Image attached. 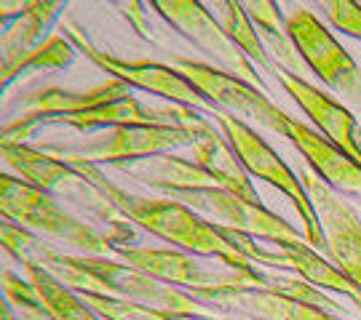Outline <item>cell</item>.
Instances as JSON below:
<instances>
[{
    "label": "cell",
    "mask_w": 361,
    "mask_h": 320,
    "mask_svg": "<svg viewBox=\"0 0 361 320\" xmlns=\"http://www.w3.org/2000/svg\"><path fill=\"white\" fill-rule=\"evenodd\" d=\"M150 6L180 32L182 38L190 40L201 53H207L209 62L217 64V70L241 77V80L268 94L262 75L252 67V62L244 53L238 51V46L225 35L222 25L207 11L204 3H198V0H153Z\"/></svg>",
    "instance_id": "7c38bea8"
},
{
    "label": "cell",
    "mask_w": 361,
    "mask_h": 320,
    "mask_svg": "<svg viewBox=\"0 0 361 320\" xmlns=\"http://www.w3.org/2000/svg\"><path fill=\"white\" fill-rule=\"evenodd\" d=\"M3 296L13 305V309L19 312L22 320H54L49 315V309L43 307L40 296L35 294L32 283L19 278L13 269H3Z\"/></svg>",
    "instance_id": "4316f807"
},
{
    "label": "cell",
    "mask_w": 361,
    "mask_h": 320,
    "mask_svg": "<svg viewBox=\"0 0 361 320\" xmlns=\"http://www.w3.org/2000/svg\"><path fill=\"white\" fill-rule=\"evenodd\" d=\"M70 166H75L86 179L94 181L126 214L131 224H137L145 232L166 241L169 245L180 248L185 254L219 259V264H228V267L241 269V272H252L255 267H259L225 238L222 227L212 224L207 217H201L198 211L188 208L185 203H177L166 195L164 198L134 195V192L113 184L99 171V166H91V163H70Z\"/></svg>",
    "instance_id": "6da1fadb"
},
{
    "label": "cell",
    "mask_w": 361,
    "mask_h": 320,
    "mask_svg": "<svg viewBox=\"0 0 361 320\" xmlns=\"http://www.w3.org/2000/svg\"><path fill=\"white\" fill-rule=\"evenodd\" d=\"M322 8L337 32H345L350 38L361 40V3H356V0H326V3H322Z\"/></svg>",
    "instance_id": "83f0119b"
},
{
    "label": "cell",
    "mask_w": 361,
    "mask_h": 320,
    "mask_svg": "<svg viewBox=\"0 0 361 320\" xmlns=\"http://www.w3.org/2000/svg\"><path fill=\"white\" fill-rule=\"evenodd\" d=\"M217 8V22L222 25L225 35L238 46V51L244 53L249 62L259 64L265 72H276V64L268 56L262 40H259L257 27L252 25L249 13L244 11V3H235V0H217L214 3Z\"/></svg>",
    "instance_id": "d4e9b609"
},
{
    "label": "cell",
    "mask_w": 361,
    "mask_h": 320,
    "mask_svg": "<svg viewBox=\"0 0 361 320\" xmlns=\"http://www.w3.org/2000/svg\"><path fill=\"white\" fill-rule=\"evenodd\" d=\"M195 320H241V318H222V315H198Z\"/></svg>",
    "instance_id": "1f68e13d"
},
{
    "label": "cell",
    "mask_w": 361,
    "mask_h": 320,
    "mask_svg": "<svg viewBox=\"0 0 361 320\" xmlns=\"http://www.w3.org/2000/svg\"><path fill=\"white\" fill-rule=\"evenodd\" d=\"M166 198L185 203L198 211L209 222H217L219 227L241 232L249 238H262L271 243H308L300 232L286 222L276 217L262 203H252L241 195L222 190V187H204V190H177L166 192Z\"/></svg>",
    "instance_id": "30bf717a"
},
{
    "label": "cell",
    "mask_w": 361,
    "mask_h": 320,
    "mask_svg": "<svg viewBox=\"0 0 361 320\" xmlns=\"http://www.w3.org/2000/svg\"><path fill=\"white\" fill-rule=\"evenodd\" d=\"M113 171L145 184L166 192L177 190H204V187H217V181L209 177L195 160H185L177 155H153V158H137V160H123L113 163Z\"/></svg>",
    "instance_id": "7402d4cb"
},
{
    "label": "cell",
    "mask_w": 361,
    "mask_h": 320,
    "mask_svg": "<svg viewBox=\"0 0 361 320\" xmlns=\"http://www.w3.org/2000/svg\"><path fill=\"white\" fill-rule=\"evenodd\" d=\"M123 96H131V86H126L118 77H107L104 83L86 91H67L56 86H43L30 94H22L13 104L11 117L3 123V141L8 144H27L38 134L40 128L49 126V120L65 115L89 113L102 104L118 102Z\"/></svg>",
    "instance_id": "52a82bcc"
},
{
    "label": "cell",
    "mask_w": 361,
    "mask_h": 320,
    "mask_svg": "<svg viewBox=\"0 0 361 320\" xmlns=\"http://www.w3.org/2000/svg\"><path fill=\"white\" fill-rule=\"evenodd\" d=\"M353 305H356V307H359V312H361V299H356V302H353Z\"/></svg>",
    "instance_id": "d6a6232c"
},
{
    "label": "cell",
    "mask_w": 361,
    "mask_h": 320,
    "mask_svg": "<svg viewBox=\"0 0 361 320\" xmlns=\"http://www.w3.org/2000/svg\"><path fill=\"white\" fill-rule=\"evenodd\" d=\"M22 267L27 272V281L32 283L35 294L40 296L43 307L49 309L54 320H102L83 302V296L62 281H56L51 272H46L38 264H22Z\"/></svg>",
    "instance_id": "cb8c5ba5"
},
{
    "label": "cell",
    "mask_w": 361,
    "mask_h": 320,
    "mask_svg": "<svg viewBox=\"0 0 361 320\" xmlns=\"http://www.w3.org/2000/svg\"><path fill=\"white\" fill-rule=\"evenodd\" d=\"M185 128L193 134V144H190L193 160L217 181V187L233 192V195H241L252 203H262L255 184H252V177L246 174L235 150L228 144L225 134L219 128L212 126L198 110H190Z\"/></svg>",
    "instance_id": "ac0fdd59"
},
{
    "label": "cell",
    "mask_w": 361,
    "mask_h": 320,
    "mask_svg": "<svg viewBox=\"0 0 361 320\" xmlns=\"http://www.w3.org/2000/svg\"><path fill=\"white\" fill-rule=\"evenodd\" d=\"M286 32L295 40L310 75H316L340 96L359 104L361 110V70L337 38L322 25L310 8H295L286 16Z\"/></svg>",
    "instance_id": "8fae6325"
},
{
    "label": "cell",
    "mask_w": 361,
    "mask_h": 320,
    "mask_svg": "<svg viewBox=\"0 0 361 320\" xmlns=\"http://www.w3.org/2000/svg\"><path fill=\"white\" fill-rule=\"evenodd\" d=\"M169 64L201 91V96L214 107V113L225 110V115H233L238 120L249 117L252 123L268 128V131L284 136V139L289 136V120L292 117L286 115L281 107H276L268 99V94L259 91L257 86L222 72L214 64L193 62V59H185V56H171Z\"/></svg>",
    "instance_id": "8992f818"
},
{
    "label": "cell",
    "mask_w": 361,
    "mask_h": 320,
    "mask_svg": "<svg viewBox=\"0 0 361 320\" xmlns=\"http://www.w3.org/2000/svg\"><path fill=\"white\" fill-rule=\"evenodd\" d=\"M204 302L212 315L241 320H340L332 312L310 307L305 302L276 294L271 288L255 286H222V288H195L188 291Z\"/></svg>",
    "instance_id": "2e32d148"
},
{
    "label": "cell",
    "mask_w": 361,
    "mask_h": 320,
    "mask_svg": "<svg viewBox=\"0 0 361 320\" xmlns=\"http://www.w3.org/2000/svg\"><path fill=\"white\" fill-rule=\"evenodd\" d=\"M214 123L217 128L225 134V139L231 144L241 166L246 168L249 177L255 179L268 181L271 187L281 190L292 200V205L297 208V214L302 219V227H305V241H308L313 248H324V230L322 222H319V214L310 203V195L305 190V184L300 177H295V171L286 166L284 160L279 158V153H273L271 144L259 136L257 131H252V126H246L244 120L233 115H225V113H214Z\"/></svg>",
    "instance_id": "5b68a950"
},
{
    "label": "cell",
    "mask_w": 361,
    "mask_h": 320,
    "mask_svg": "<svg viewBox=\"0 0 361 320\" xmlns=\"http://www.w3.org/2000/svg\"><path fill=\"white\" fill-rule=\"evenodd\" d=\"M0 320H19L16 318V309H13V305L3 296V305H0Z\"/></svg>",
    "instance_id": "4dcf8cb0"
},
{
    "label": "cell",
    "mask_w": 361,
    "mask_h": 320,
    "mask_svg": "<svg viewBox=\"0 0 361 320\" xmlns=\"http://www.w3.org/2000/svg\"><path fill=\"white\" fill-rule=\"evenodd\" d=\"M80 259H83V267L102 283L104 296H118V299L140 302V305L166 309V312H174V315H212V309L204 302H198L193 294H188L182 288H174L169 283L155 281L153 275L131 267L126 262H116V259H107V256L83 254H80Z\"/></svg>",
    "instance_id": "5bb4252c"
},
{
    "label": "cell",
    "mask_w": 361,
    "mask_h": 320,
    "mask_svg": "<svg viewBox=\"0 0 361 320\" xmlns=\"http://www.w3.org/2000/svg\"><path fill=\"white\" fill-rule=\"evenodd\" d=\"M67 3L62 0H30L19 19L3 25V38H0V86L8 89L16 77V67L22 64L30 51H35L46 40L49 27L59 19Z\"/></svg>",
    "instance_id": "ffe728a7"
},
{
    "label": "cell",
    "mask_w": 361,
    "mask_h": 320,
    "mask_svg": "<svg viewBox=\"0 0 361 320\" xmlns=\"http://www.w3.org/2000/svg\"><path fill=\"white\" fill-rule=\"evenodd\" d=\"M310 195V203L319 214L324 230V251L345 278L361 291V217L356 208L345 203L313 168L300 174Z\"/></svg>",
    "instance_id": "4fadbf2b"
},
{
    "label": "cell",
    "mask_w": 361,
    "mask_h": 320,
    "mask_svg": "<svg viewBox=\"0 0 361 320\" xmlns=\"http://www.w3.org/2000/svg\"><path fill=\"white\" fill-rule=\"evenodd\" d=\"M276 77L284 86L286 94L300 104V110L310 117V123L316 126V131L324 139L335 144L340 153H345L361 166V131L356 115L348 107H343L332 96H326L324 91L316 89L313 83L292 75L286 70H276Z\"/></svg>",
    "instance_id": "e0dca14e"
},
{
    "label": "cell",
    "mask_w": 361,
    "mask_h": 320,
    "mask_svg": "<svg viewBox=\"0 0 361 320\" xmlns=\"http://www.w3.org/2000/svg\"><path fill=\"white\" fill-rule=\"evenodd\" d=\"M286 139L295 144L300 155L308 160V168L316 171V177H322L335 192H345L350 198L361 200V166L340 153L335 144L324 139L316 128L305 126L302 120H289V136Z\"/></svg>",
    "instance_id": "44dd1931"
},
{
    "label": "cell",
    "mask_w": 361,
    "mask_h": 320,
    "mask_svg": "<svg viewBox=\"0 0 361 320\" xmlns=\"http://www.w3.org/2000/svg\"><path fill=\"white\" fill-rule=\"evenodd\" d=\"M116 256L131 267L153 275L155 281L169 286H182L188 291L195 288H222V286H255L265 288V269L255 267L252 272H241L228 264H204L193 254H185L180 248H147V245H121Z\"/></svg>",
    "instance_id": "ba28073f"
},
{
    "label": "cell",
    "mask_w": 361,
    "mask_h": 320,
    "mask_svg": "<svg viewBox=\"0 0 361 320\" xmlns=\"http://www.w3.org/2000/svg\"><path fill=\"white\" fill-rule=\"evenodd\" d=\"M193 134L185 126H113L94 131L78 141H38L35 150L65 163L113 166L137 158L169 155L180 147H190Z\"/></svg>",
    "instance_id": "277c9868"
},
{
    "label": "cell",
    "mask_w": 361,
    "mask_h": 320,
    "mask_svg": "<svg viewBox=\"0 0 361 320\" xmlns=\"http://www.w3.org/2000/svg\"><path fill=\"white\" fill-rule=\"evenodd\" d=\"M27 8H30V0H19V3H13V0H3V3H0V22H3V25H8V22H13V19H19Z\"/></svg>",
    "instance_id": "f546056e"
},
{
    "label": "cell",
    "mask_w": 361,
    "mask_h": 320,
    "mask_svg": "<svg viewBox=\"0 0 361 320\" xmlns=\"http://www.w3.org/2000/svg\"><path fill=\"white\" fill-rule=\"evenodd\" d=\"M0 155H3V163L13 171V177L32 184L35 190L51 195L54 200H59L62 205H75L80 214L104 224V232L110 235L116 248L134 241L137 232H134V224L126 219V214L94 181L86 179L75 166H70L65 160H56V158L40 153L30 144L0 141Z\"/></svg>",
    "instance_id": "7a4b0ae2"
},
{
    "label": "cell",
    "mask_w": 361,
    "mask_h": 320,
    "mask_svg": "<svg viewBox=\"0 0 361 320\" xmlns=\"http://www.w3.org/2000/svg\"><path fill=\"white\" fill-rule=\"evenodd\" d=\"M244 11L249 13L252 25L257 27L259 40L276 64V70H286L292 75L308 80L310 70L297 51L295 40L286 32V19L281 16V6L276 0H252V3H244Z\"/></svg>",
    "instance_id": "603a6c76"
},
{
    "label": "cell",
    "mask_w": 361,
    "mask_h": 320,
    "mask_svg": "<svg viewBox=\"0 0 361 320\" xmlns=\"http://www.w3.org/2000/svg\"><path fill=\"white\" fill-rule=\"evenodd\" d=\"M121 8H123V16L131 19V25H134V30H137V35L145 38L147 43H155V35L150 32L147 22H145V11H142L145 3H123Z\"/></svg>",
    "instance_id": "f1b7e54d"
},
{
    "label": "cell",
    "mask_w": 361,
    "mask_h": 320,
    "mask_svg": "<svg viewBox=\"0 0 361 320\" xmlns=\"http://www.w3.org/2000/svg\"><path fill=\"white\" fill-rule=\"evenodd\" d=\"M190 110L193 107H182V104L155 107V104L140 102L137 96H123L118 102L102 104L89 113L54 117L49 120V126H67L78 134H94L113 126H185Z\"/></svg>",
    "instance_id": "d6986e66"
},
{
    "label": "cell",
    "mask_w": 361,
    "mask_h": 320,
    "mask_svg": "<svg viewBox=\"0 0 361 320\" xmlns=\"http://www.w3.org/2000/svg\"><path fill=\"white\" fill-rule=\"evenodd\" d=\"M78 49L62 32H54L40 43L35 51H30L16 67V75H22L25 70H65L73 64Z\"/></svg>",
    "instance_id": "484cf974"
},
{
    "label": "cell",
    "mask_w": 361,
    "mask_h": 320,
    "mask_svg": "<svg viewBox=\"0 0 361 320\" xmlns=\"http://www.w3.org/2000/svg\"><path fill=\"white\" fill-rule=\"evenodd\" d=\"M62 35H65L83 56H89L97 67H102L107 75L123 80L131 89L155 94V96L166 99L169 104H182V107H193V110H204V113H212V115H214V107L201 96V91L195 89L185 75H180L171 64L147 62V59L129 62V59H121V56H113V53H104V51H99V49H94L89 43V38L83 35V30H78V27L70 25V22L62 25Z\"/></svg>",
    "instance_id": "9c48e42d"
},
{
    "label": "cell",
    "mask_w": 361,
    "mask_h": 320,
    "mask_svg": "<svg viewBox=\"0 0 361 320\" xmlns=\"http://www.w3.org/2000/svg\"><path fill=\"white\" fill-rule=\"evenodd\" d=\"M222 232H225V238H228L241 254H246L255 264H259V267H271L273 272H276V269L292 272V275L308 281L310 286H316V288H329V291H337V294L348 296L353 302L361 299L359 288H356L332 262H326L324 256L316 254V248L310 243H276V251H268V248H262L259 243H255L249 235L233 232V230H228V227H222Z\"/></svg>",
    "instance_id": "9a60e30c"
},
{
    "label": "cell",
    "mask_w": 361,
    "mask_h": 320,
    "mask_svg": "<svg viewBox=\"0 0 361 320\" xmlns=\"http://www.w3.org/2000/svg\"><path fill=\"white\" fill-rule=\"evenodd\" d=\"M0 214L3 219L35 235H49L54 241L75 245L83 256L116 254V243L110 241L107 232L97 230L94 224L70 214L51 195L35 190L32 184H27L13 174L0 177Z\"/></svg>",
    "instance_id": "3957f363"
}]
</instances>
